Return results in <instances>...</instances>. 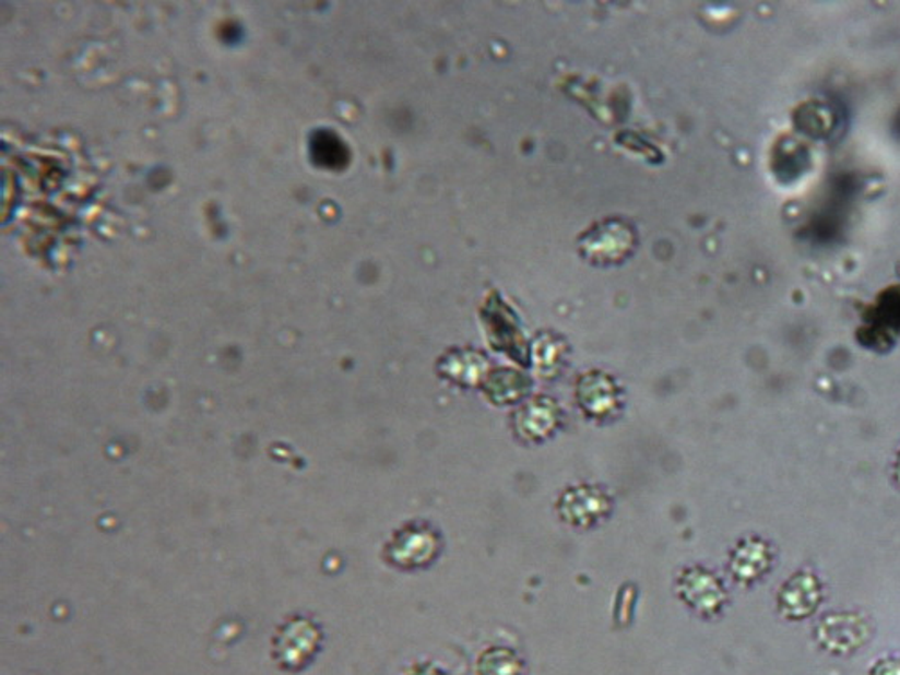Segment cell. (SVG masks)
<instances>
[{
    "label": "cell",
    "mask_w": 900,
    "mask_h": 675,
    "mask_svg": "<svg viewBox=\"0 0 900 675\" xmlns=\"http://www.w3.org/2000/svg\"><path fill=\"white\" fill-rule=\"evenodd\" d=\"M819 600L818 582L814 577L800 575L783 588L782 605L788 616L802 618L816 607Z\"/></svg>",
    "instance_id": "3"
},
{
    "label": "cell",
    "mask_w": 900,
    "mask_h": 675,
    "mask_svg": "<svg viewBox=\"0 0 900 675\" xmlns=\"http://www.w3.org/2000/svg\"><path fill=\"white\" fill-rule=\"evenodd\" d=\"M874 675H900V661H880L879 665L875 666Z\"/></svg>",
    "instance_id": "4"
},
{
    "label": "cell",
    "mask_w": 900,
    "mask_h": 675,
    "mask_svg": "<svg viewBox=\"0 0 900 675\" xmlns=\"http://www.w3.org/2000/svg\"><path fill=\"white\" fill-rule=\"evenodd\" d=\"M818 636L827 649L844 652L863 643L866 629L857 616H830L819 625Z\"/></svg>",
    "instance_id": "2"
},
{
    "label": "cell",
    "mask_w": 900,
    "mask_h": 675,
    "mask_svg": "<svg viewBox=\"0 0 900 675\" xmlns=\"http://www.w3.org/2000/svg\"><path fill=\"white\" fill-rule=\"evenodd\" d=\"M321 649V630L310 619L294 618L274 636L272 655L285 671H301Z\"/></svg>",
    "instance_id": "1"
}]
</instances>
